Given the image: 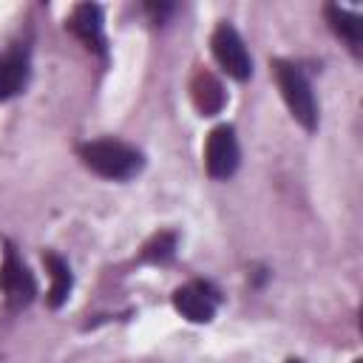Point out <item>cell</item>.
<instances>
[{"mask_svg": "<svg viewBox=\"0 0 363 363\" xmlns=\"http://www.w3.org/2000/svg\"><path fill=\"white\" fill-rule=\"evenodd\" d=\"M79 156L85 167L105 179H130L142 170V153L125 142L116 139H99L79 147Z\"/></svg>", "mask_w": 363, "mask_h": 363, "instance_id": "obj_1", "label": "cell"}, {"mask_svg": "<svg viewBox=\"0 0 363 363\" xmlns=\"http://www.w3.org/2000/svg\"><path fill=\"white\" fill-rule=\"evenodd\" d=\"M272 71H275V79H278V88H281V96L289 108V113L306 128V130H315L318 125V108H315V96H312V88L303 77V71L286 60H275L272 62Z\"/></svg>", "mask_w": 363, "mask_h": 363, "instance_id": "obj_2", "label": "cell"}, {"mask_svg": "<svg viewBox=\"0 0 363 363\" xmlns=\"http://www.w3.org/2000/svg\"><path fill=\"white\" fill-rule=\"evenodd\" d=\"M210 45H213V54H216L218 65H221L230 77L247 79V77L252 74V60H250V54H247V45H244V40L238 37V31H235L233 26L221 23V26L213 31Z\"/></svg>", "mask_w": 363, "mask_h": 363, "instance_id": "obj_3", "label": "cell"}, {"mask_svg": "<svg viewBox=\"0 0 363 363\" xmlns=\"http://www.w3.org/2000/svg\"><path fill=\"white\" fill-rule=\"evenodd\" d=\"M204 164L207 173L213 179H227L235 173L238 167V142L230 125H218L210 130L207 136V147H204Z\"/></svg>", "mask_w": 363, "mask_h": 363, "instance_id": "obj_4", "label": "cell"}, {"mask_svg": "<svg viewBox=\"0 0 363 363\" xmlns=\"http://www.w3.org/2000/svg\"><path fill=\"white\" fill-rule=\"evenodd\" d=\"M0 289L6 292V301L14 306H23L34 298V278L26 269V264L14 255V250H6L3 267H0Z\"/></svg>", "mask_w": 363, "mask_h": 363, "instance_id": "obj_5", "label": "cell"}, {"mask_svg": "<svg viewBox=\"0 0 363 363\" xmlns=\"http://www.w3.org/2000/svg\"><path fill=\"white\" fill-rule=\"evenodd\" d=\"M173 306L193 323H207L216 315V295L201 284H187L173 292Z\"/></svg>", "mask_w": 363, "mask_h": 363, "instance_id": "obj_6", "label": "cell"}, {"mask_svg": "<svg viewBox=\"0 0 363 363\" xmlns=\"http://www.w3.org/2000/svg\"><path fill=\"white\" fill-rule=\"evenodd\" d=\"M68 28L88 45V48H102V9L94 3H79L71 11Z\"/></svg>", "mask_w": 363, "mask_h": 363, "instance_id": "obj_7", "label": "cell"}, {"mask_svg": "<svg viewBox=\"0 0 363 363\" xmlns=\"http://www.w3.org/2000/svg\"><path fill=\"white\" fill-rule=\"evenodd\" d=\"M190 94H193V102H196L199 113H204V116H213V113H218V111L224 108V88H221V82H218L213 74H207V71H199V74L193 77Z\"/></svg>", "mask_w": 363, "mask_h": 363, "instance_id": "obj_8", "label": "cell"}, {"mask_svg": "<svg viewBox=\"0 0 363 363\" xmlns=\"http://www.w3.org/2000/svg\"><path fill=\"white\" fill-rule=\"evenodd\" d=\"M43 261H45V267H48V272H51L48 306L57 309V306L65 303V298H68V292H71V269H68V264H65L60 255H54V252H45Z\"/></svg>", "mask_w": 363, "mask_h": 363, "instance_id": "obj_9", "label": "cell"}, {"mask_svg": "<svg viewBox=\"0 0 363 363\" xmlns=\"http://www.w3.org/2000/svg\"><path fill=\"white\" fill-rule=\"evenodd\" d=\"M326 17H329L332 28H335L352 48L360 45V40H363V20H360L357 14H352V11L340 9V6H329V9H326Z\"/></svg>", "mask_w": 363, "mask_h": 363, "instance_id": "obj_10", "label": "cell"}, {"mask_svg": "<svg viewBox=\"0 0 363 363\" xmlns=\"http://www.w3.org/2000/svg\"><path fill=\"white\" fill-rule=\"evenodd\" d=\"M26 82V65L17 57H3L0 60V99L14 96Z\"/></svg>", "mask_w": 363, "mask_h": 363, "instance_id": "obj_11", "label": "cell"}, {"mask_svg": "<svg viewBox=\"0 0 363 363\" xmlns=\"http://www.w3.org/2000/svg\"><path fill=\"white\" fill-rule=\"evenodd\" d=\"M173 250H176V235L173 233H159L153 241H147L142 258L145 261H167L173 255Z\"/></svg>", "mask_w": 363, "mask_h": 363, "instance_id": "obj_12", "label": "cell"}, {"mask_svg": "<svg viewBox=\"0 0 363 363\" xmlns=\"http://www.w3.org/2000/svg\"><path fill=\"white\" fill-rule=\"evenodd\" d=\"M354 363H360V360H354Z\"/></svg>", "mask_w": 363, "mask_h": 363, "instance_id": "obj_13", "label": "cell"}]
</instances>
